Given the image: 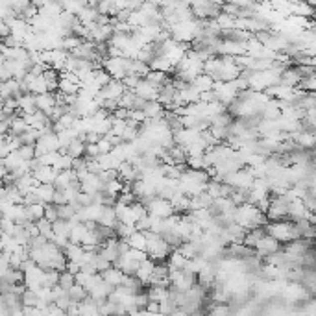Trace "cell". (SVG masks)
<instances>
[{"label": "cell", "instance_id": "34", "mask_svg": "<svg viewBox=\"0 0 316 316\" xmlns=\"http://www.w3.org/2000/svg\"><path fill=\"white\" fill-rule=\"evenodd\" d=\"M129 211H131V216H133V220H135V224L139 222V220L142 218V216H146V207L142 206L141 202H133L131 206H129Z\"/></svg>", "mask_w": 316, "mask_h": 316}, {"label": "cell", "instance_id": "14", "mask_svg": "<svg viewBox=\"0 0 316 316\" xmlns=\"http://www.w3.org/2000/svg\"><path fill=\"white\" fill-rule=\"evenodd\" d=\"M116 224V216H115V209L109 206H104L102 207V213H100V216H98L97 220V226L100 227H109V229H113Z\"/></svg>", "mask_w": 316, "mask_h": 316}, {"label": "cell", "instance_id": "12", "mask_svg": "<svg viewBox=\"0 0 316 316\" xmlns=\"http://www.w3.org/2000/svg\"><path fill=\"white\" fill-rule=\"evenodd\" d=\"M102 276V281H105V283L109 285L111 289H116V287H120V285L124 283V272L118 270L116 266H111V268H107L105 272H102L100 274Z\"/></svg>", "mask_w": 316, "mask_h": 316}, {"label": "cell", "instance_id": "5", "mask_svg": "<svg viewBox=\"0 0 316 316\" xmlns=\"http://www.w3.org/2000/svg\"><path fill=\"white\" fill-rule=\"evenodd\" d=\"M279 250H281V244H279L278 240L272 239L270 235H266V233H265V237L255 244V248H253V252H255V255H257L259 259L268 257V255L279 252Z\"/></svg>", "mask_w": 316, "mask_h": 316}, {"label": "cell", "instance_id": "37", "mask_svg": "<svg viewBox=\"0 0 316 316\" xmlns=\"http://www.w3.org/2000/svg\"><path fill=\"white\" fill-rule=\"evenodd\" d=\"M72 285H74V276H72V274H69V272H61V274H59L58 287H61L63 291H69Z\"/></svg>", "mask_w": 316, "mask_h": 316}, {"label": "cell", "instance_id": "6", "mask_svg": "<svg viewBox=\"0 0 316 316\" xmlns=\"http://www.w3.org/2000/svg\"><path fill=\"white\" fill-rule=\"evenodd\" d=\"M43 281H45V270H41L39 266H32L30 270L24 272V287L28 291L37 292L43 287Z\"/></svg>", "mask_w": 316, "mask_h": 316}, {"label": "cell", "instance_id": "13", "mask_svg": "<svg viewBox=\"0 0 316 316\" xmlns=\"http://www.w3.org/2000/svg\"><path fill=\"white\" fill-rule=\"evenodd\" d=\"M142 113L146 116V120H163L167 111L159 102H146L142 107Z\"/></svg>", "mask_w": 316, "mask_h": 316}, {"label": "cell", "instance_id": "41", "mask_svg": "<svg viewBox=\"0 0 316 316\" xmlns=\"http://www.w3.org/2000/svg\"><path fill=\"white\" fill-rule=\"evenodd\" d=\"M0 220H2V214H0Z\"/></svg>", "mask_w": 316, "mask_h": 316}, {"label": "cell", "instance_id": "7", "mask_svg": "<svg viewBox=\"0 0 316 316\" xmlns=\"http://www.w3.org/2000/svg\"><path fill=\"white\" fill-rule=\"evenodd\" d=\"M124 93H126V89H124L122 82H120V80H111V82L105 85V87H102V89H100L98 97L102 98V100H111V102H116L118 98L122 97Z\"/></svg>", "mask_w": 316, "mask_h": 316}, {"label": "cell", "instance_id": "40", "mask_svg": "<svg viewBox=\"0 0 316 316\" xmlns=\"http://www.w3.org/2000/svg\"><path fill=\"white\" fill-rule=\"evenodd\" d=\"M67 202H65V196H63V191H56L54 196H52V206H65Z\"/></svg>", "mask_w": 316, "mask_h": 316}, {"label": "cell", "instance_id": "24", "mask_svg": "<svg viewBox=\"0 0 316 316\" xmlns=\"http://www.w3.org/2000/svg\"><path fill=\"white\" fill-rule=\"evenodd\" d=\"M71 224L67 220H56L52 222V235L56 237H63V239H69V233H71Z\"/></svg>", "mask_w": 316, "mask_h": 316}, {"label": "cell", "instance_id": "39", "mask_svg": "<svg viewBox=\"0 0 316 316\" xmlns=\"http://www.w3.org/2000/svg\"><path fill=\"white\" fill-rule=\"evenodd\" d=\"M97 146H98V152H100V154H109L111 148H113V146H111V142L107 141V139H104V137L97 142Z\"/></svg>", "mask_w": 316, "mask_h": 316}, {"label": "cell", "instance_id": "19", "mask_svg": "<svg viewBox=\"0 0 316 316\" xmlns=\"http://www.w3.org/2000/svg\"><path fill=\"white\" fill-rule=\"evenodd\" d=\"M265 237V227H255V229H250V231H246L244 235V240H242V244L248 246V248H255L259 240Z\"/></svg>", "mask_w": 316, "mask_h": 316}, {"label": "cell", "instance_id": "9", "mask_svg": "<svg viewBox=\"0 0 316 316\" xmlns=\"http://www.w3.org/2000/svg\"><path fill=\"white\" fill-rule=\"evenodd\" d=\"M102 191H104V181L95 174H91L87 180L80 183V193L89 194V196H95V194L102 193Z\"/></svg>", "mask_w": 316, "mask_h": 316}, {"label": "cell", "instance_id": "11", "mask_svg": "<svg viewBox=\"0 0 316 316\" xmlns=\"http://www.w3.org/2000/svg\"><path fill=\"white\" fill-rule=\"evenodd\" d=\"M32 176L35 178V181H37L39 185H52L54 180H56V176H58V170L52 167H43L41 165L35 172H32Z\"/></svg>", "mask_w": 316, "mask_h": 316}, {"label": "cell", "instance_id": "2", "mask_svg": "<svg viewBox=\"0 0 316 316\" xmlns=\"http://www.w3.org/2000/svg\"><path fill=\"white\" fill-rule=\"evenodd\" d=\"M265 233L270 235L274 240H278L279 244H289L292 240H298V231L294 227V222L291 220H278V222H270L265 226Z\"/></svg>", "mask_w": 316, "mask_h": 316}, {"label": "cell", "instance_id": "25", "mask_svg": "<svg viewBox=\"0 0 316 316\" xmlns=\"http://www.w3.org/2000/svg\"><path fill=\"white\" fill-rule=\"evenodd\" d=\"M144 80L148 82V84H152L155 87V89L159 91V87H163V85L167 84L168 80V74H163V72H157V71H150L146 76H144Z\"/></svg>", "mask_w": 316, "mask_h": 316}, {"label": "cell", "instance_id": "29", "mask_svg": "<svg viewBox=\"0 0 316 316\" xmlns=\"http://www.w3.org/2000/svg\"><path fill=\"white\" fill-rule=\"evenodd\" d=\"M67 294H69V300H71L72 304H80V302H84L85 298H87V291H85L84 287H80V285H76V283L67 291Z\"/></svg>", "mask_w": 316, "mask_h": 316}, {"label": "cell", "instance_id": "30", "mask_svg": "<svg viewBox=\"0 0 316 316\" xmlns=\"http://www.w3.org/2000/svg\"><path fill=\"white\" fill-rule=\"evenodd\" d=\"M139 137V126L131 124L129 120H126V128H124L122 135H120V141L122 142H133Z\"/></svg>", "mask_w": 316, "mask_h": 316}, {"label": "cell", "instance_id": "33", "mask_svg": "<svg viewBox=\"0 0 316 316\" xmlns=\"http://www.w3.org/2000/svg\"><path fill=\"white\" fill-rule=\"evenodd\" d=\"M35 227H37L39 235H41L43 239L50 240V237H52V224L48 222V220H46V218L37 220V222H35Z\"/></svg>", "mask_w": 316, "mask_h": 316}, {"label": "cell", "instance_id": "32", "mask_svg": "<svg viewBox=\"0 0 316 316\" xmlns=\"http://www.w3.org/2000/svg\"><path fill=\"white\" fill-rule=\"evenodd\" d=\"M56 211H58V218L59 220H69L76 214V207L72 204H65V206H56Z\"/></svg>", "mask_w": 316, "mask_h": 316}, {"label": "cell", "instance_id": "36", "mask_svg": "<svg viewBox=\"0 0 316 316\" xmlns=\"http://www.w3.org/2000/svg\"><path fill=\"white\" fill-rule=\"evenodd\" d=\"M296 89L304 91V93H315V89H316V78L315 76L302 78V82H300V85H298Z\"/></svg>", "mask_w": 316, "mask_h": 316}, {"label": "cell", "instance_id": "1", "mask_svg": "<svg viewBox=\"0 0 316 316\" xmlns=\"http://www.w3.org/2000/svg\"><path fill=\"white\" fill-rule=\"evenodd\" d=\"M233 224H237V226H240L242 229L250 231V229H255V227H265L266 224H268V220H266V214L261 213L255 206L242 204V206L235 207Z\"/></svg>", "mask_w": 316, "mask_h": 316}, {"label": "cell", "instance_id": "28", "mask_svg": "<svg viewBox=\"0 0 316 316\" xmlns=\"http://www.w3.org/2000/svg\"><path fill=\"white\" fill-rule=\"evenodd\" d=\"M26 216L30 222H37V220L45 218V206L43 204H33V206L26 207Z\"/></svg>", "mask_w": 316, "mask_h": 316}, {"label": "cell", "instance_id": "21", "mask_svg": "<svg viewBox=\"0 0 316 316\" xmlns=\"http://www.w3.org/2000/svg\"><path fill=\"white\" fill-rule=\"evenodd\" d=\"M63 255L65 259H67V263H78V261L82 259V255H84V248L80 244H71V242H69L67 248L63 250Z\"/></svg>", "mask_w": 316, "mask_h": 316}, {"label": "cell", "instance_id": "23", "mask_svg": "<svg viewBox=\"0 0 316 316\" xmlns=\"http://www.w3.org/2000/svg\"><path fill=\"white\" fill-rule=\"evenodd\" d=\"M26 129H28V124L24 122V118H22L20 115H15L11 120H9V133H7V135L20 137Z\"/></svg>", "mask_w": 316, "mask_h": 316}, {"label": "cell", "instance_id": "8", "mask_svg": "<svg viewBox=\"0 0 316 316\" xmlns=\"http://www.w3.org/2000/svg\"><path fill=\"white\" fill-rule=\"evenodd\" d=\"M133 95L139 97V98H142L144 102H155V100H157V89H155L152 84H148L144 78L139 80L137 87L133 89Z\"/></svg>", "mask_w": 316, "mask_h": 316}, {"label": "cell", "instance_id": "27", "mask_svg": "<svg viewBox=\"0 0 316 316\" xmlns=\"http://www.w3.org/2000/svg\"><path fill=\"white\" fill-rule=\"evenodd\" d=\"M124 191V183L120 180H111V181H105L104 183V191L102 193H105L107 196H113V198H116L118 194Z\"/></svg>", "mask_w": 316, "mask_h": 316}, {"label": "cell", "instance_id": "26", "mask_svg": "<svg viewBox=\"0 0 316 316\" xmlns=\"http://www.w3.org/2000/svg\"><path fill=\"white\" fill-rule=\"evenodd\" d=\"M84 152H85V142L78 141V139H74V141L67 146V150H65V154L71 155L72 159H82V157H84Z\"/></svg>", "mask_w": 316, "mask_h": 316}, {"label": "cell", "instance_id": "3", "mask_svg": "<svg viewBox=\"0 0 316 316\" xmlns=\"http://www.w3.org/2000/svg\"><path fill=\"white\" fill-rule=\"evenodd\" d=\"M287 211H289V202L285 200V196H270V204L266 209V220L278 222V220L287 218Z\"/></svg>", "mask_w": 316, "mask_h": 316}, {"label": "cell", "instance_id": "20", "mask_svg": "<svg viewBox=\"0 0 316 316\" xmlns=\"http://www.w3.org/2000/svg\"><path fill=\"white\" fill-rule=\"evenodd\" d=\"M126 242H128V246L131 250H139V252H144V250H146V237H144L142 231L131 233L128 239H126Z\"/></svg>", "mask_w": 316, "mask_h": 316}, {"label": "cell", "instance_id": "16", "mask_svg": "<svg viewBox=\"0 0 316 316\" xmlns=\"http://www.w3.org/2000/svg\"><path fill=\"white\" fill-rule=\"evenodd\" d=\"M54 193H56L54 185H37V187L33 189V194L37 196V202L39 204H43V206L52 204V196H54Z\"/></svg>", "mask_w": 316, "mask_h": 316}, {"label": "cell", "instance_id": "38", "mask_svg": "<svg viewBox=\"0 0 316 316\" xmlns=\"http://www.w3.org/2000/svg\"><path fill=\"white\" fill-rule=\"evenodd\" d=\"M45 218L48 220V222H56L58 220V211H56V206H52V204H48V206H45Z\"/></svg>", "mask_w": 316, "mask_h": 316}, {"label": "cell", "instance_id": "4", "mask_svg": "<svg viewBox=\"0 0 316 316\" xmlns=\"http://www.w3.org/2000/svg\"><path fill=\"white\" fill-rule=\"evenodd\" d=\"M144 207H146V213H148L150 216H155V218H159V220H165L174 214V209L170 206V202L163 200V198H157V196L152 198Z\"/></svg>", "mask_w": 316, "mask_h": 316}, {"label": "cell", "instance_id": "35", "mask_svg": "<svg viewBox=\"0 0 316 316\" xmlns=\"http://www.w3.org/2000/svg\"><path fill=\"white\" fill-rule=\"evenodd\" d=\"M17 154H19V157L24 163L35 159V148H33V146H30V144H22V146L17 150Z\"/></svg>", "mask_w": 316, "mask_h": 316}, {"label": "cell", "instance_id": "15", "mask_svg": "<svg viewBox=\"0 0 316 316\" xmlns=\"http://www.w3.org/2000/svg\"><path fill=\"white\" fill-rule=\"evenodd\" d=\"M154 268H155L154 261H150V259H144L141 265H139V268H137L135 278L139 279L142 285H148V281H150V278H152V272H154Z\"/></svg>", "mask_w": 316, "mask_h": 316}, {"label": "cell", "instance_id": "31", "mask_svg": "<svg viewBox=\"0 0 316 316\" xmlns=\"http://www.w3.org/2000/svg\"><path fill=\"white\" fill-rule=\"evenodd\" d=\"M78 85L71 84V82H67V80H59L58 82V91L59 95H63V97H72V95H78Z\"/></svg>", "mask_w": 316, "mask_h": 316}, {"label": "cell", "instance_id": "17", "mask_svg": "<svg viewBox=\"0 0 316 316\" xmlns=\"http://www.w3.org/2000/svg\"><path fill=\"white\" fill-rule=\"evenodd\" d=\"M148 67H150V71H157V72H163V74H168L170 71H174V67L168 61L167 56H155V58L150 61Z\"/></svg>", "mask_w": 316, "mask_h": 316}, {"label": "cell", "instance_id": "22", "mask_svg": "<svg viewBox=\"0 0 316 316\" xmlns=\"http://www.w3.org/2000/svg\"><path fill=\"white\" fill-rule=\"evenodd\" d=\"M167 259H168V265H167L168 270H183V266L187 263V259L181 255L180 250H172V252L168 253Z\"/></svg>", "mask_w": 316, "mask_h": 316}, {"label": "cell", "instance_id": "18", "mask_svg": "<svg viewBox=\"0 0 316 316\" xmlns=\"http://www.w3.org/2000/svg\"><path fill=\"white\" fill-rule=\"evenodd\" d=\"M191 85H193L194 89L202 95V93H209V91H213L214 82H213V78L211 76H207V74H200V76H196L193 82H191Z\"/></svg>", "mask_w": 316, "mask_h": 316}, {"label": "cell", "instance_id": "10", "mask_svg": "<svg viewBox=\"0 0 316 316\" xmlns=\"http://www.w3.org/2000/svg\"><path fill=\"white\" fill-rule=\"evenodd\" d=\"M54 107H56V95L54 93H45V95L35 97V109L45 113L46 116L50 115Z\"/></svg>", "mask_w": 316, "mask_h": 316}]
</instances>
